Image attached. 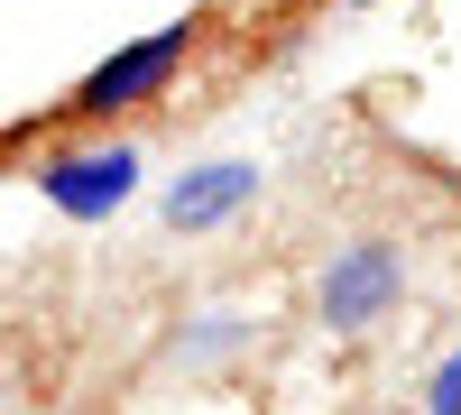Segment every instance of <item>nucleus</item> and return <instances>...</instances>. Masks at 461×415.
Wrapping results in <instances>:
<instances>
[{
	"label": "nucleus",
	"instance_id": "obj_6",
	"mask_svg": "<svg viewBox=\"0 0 461 415\" xmlns=\"http://www.w3.org/2000/svg\"><path fill=\"white\" fill-rule=\"evenodd\" d=\"M425 415H461V342L425 369Z\"/></svg>",
	"mask_w": 461,
	"mask_h": 415
},
{
	"label": "nucleus",
	"instance_id": "obj_5",
	"mask_svg": "<svg viewBox=\"0 0 461 415\" xmlns=\"http://www.w3.org/2000/svg\"><path fill=\"white\" fill-rule=\"evenodd\" d=\"M194 323H203L194 342H176V360H185V369H203V360H221L230 342H240V314H194Z\"/></svg>",
	"mask_w": 461,
	"mask_h": 415
},
{
	"label": "nucleus",
	"instance_id": "obj_1",
	"mask_svg": "<svg viewBox=\"0 0 461 415\" xmlns=\"http://www.w3.org/2000/svg\"><path fill=\"white\" fill-rule=\"evenodd\" d=\"M203 10H185V19H167V28H148V37H130V47H111L84 84H74L56 111H65V130H111V121H139V111H158L167 93H176V74L194 65V47H203Z\"/></svg>",
	"mask_w": 461,
	"mask_h": 415
},
{
	"label": "nucleus",
	"instance_id": "obj_4",
	"mask_svg": "<svg viewBox=\"0 0 461 415\" xmlns=\"http://www.w3.org/2000/svg\"><path fill=\"white\" fill-rule=\"evenodd\" d=\"M249 203H258V158H212V167L167 185V231H221Z\"/></svg>",
	"mask_w": 461,
	"mask_h": 415
},
{
	"label": "nucleus",
	"instance_id": "obj_7",
	"mask_svg": "<svg viewBox=\"0 0 461 415\" xmlns=\"http://www.w3.org/2000/svg\"><path fill=\"white\" fill-rule=\"evenodd\" d=\"M267 10H314V0H267Z\"/></svg>",
	"mask_w": 461,
	"mask_h": 415
},
{
	"label": "nucleus",
	"instance_id": "obj_3",
	"mask_svg": "<svg viewBox=\"0 0 461 415\" xmlns=\"http://www.w3.org/2000/svg\"><path fill=\"white\" fill-rule=\"evenodd\" d=\"M397 305H406V258H397V240H341V249L323 258V277H314L323 332L360 342V332H378Z\"/></svg>",
	"mask_w": 461,
	"mask_h": 415
},
{
	"label": "nucleus",
	"instance_id": "obj_2",
	"mask_svg": "<svg viewBox=\"0 0 461 415\" xmlns=\"http://www.w3.org/2000/svg\"><path fill=\"white\" fill-rule=\"evenodd\" d=\"M37 194H47L65 221H111L130 194H139V148L111 139V130H84V139H56L37 158Z\"/></svg>",
	"mask_w": 461,
	"mask_h": 415
},
{
	"label": "nucleus",
	"instance_id": "obj_8",
	"mask_svg": "<svg viewBox=\"0 0 461 415\" xmlns=\"http://www.w3.org/2000/svg\"><path fill=\"white\" fill-rule=\"evenodd\" d=\"M341 10H378V0H341Z\"/></svg>",
	"mask_w": 461,
	"mask_h": 415
}]
</instances>
